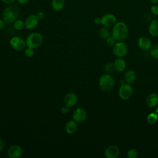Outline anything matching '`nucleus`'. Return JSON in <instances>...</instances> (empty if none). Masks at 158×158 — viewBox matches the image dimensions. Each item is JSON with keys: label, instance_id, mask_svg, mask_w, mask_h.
I'll use <instances>...</instances> for the list:
<instances>
[{"label": "nucleus", "instance_id": "nucleus-1", "mask_svg": "<svg viewBox=\"0 0 158 158\" xmlns=\"http://www.w3.org/2000/svg\"><path fill=\"white\" fill-rule=\"evenodd\" d=\"M128 27L123 22H117L112 30V36L118 41H122L126 39L128 35Z\"/></svg>", "mask_w": 158, "mask_h": 158}, {"label": "nucleus", "instance_id": "nucleus-2", "mask_svg": "<svg viewBox=\"0 0 158 158\" xmlns=\"http://www.w3.org/2000/svg\"><path fill=\"white\" fill-rule=\"evenodd\" d=\"M20 14V10L16 6L10 5L6 7L2 14V19L6 23H12L17 19Z\"/></svg>", "mask_w": 158, "mask_h": 158}, {"label": "nucleus", "instance_id": "nucleus-3", "mask_svg": "<svg viewBox=\"0 0 158 158\" xmlns=\"http://www.w3.org/2000/svg\"><path fill=\"white\" fill-rule=\"evenodd\" d=\"M25 41L27 47L35 49L41 46L43 42V36L39 32H32L28 35Z\"/></svg>", "mask_w": 158, "mask_h": 158}, {"label": "nucleus", "instance_id": "nucleus-4", "mask_svg": "<svg viewBox=\"0 0 158 158\" xmlns=\"http://www.w3.org/2000/svg\"><path fill=\"white\" fill-rule=\"evenodd\" d=\"M115 85V80L112 76L109 73L102 74L99 80V86L104 91H110Z\"/></svg>", "mask_w": 158, "mask_h": 158}, {"label": "nucleus", "instance_id": "nucleus-5", "mask_svg": "<svg viewBox=\"0 0 158 158\" xmlns=\"http://www.w3.org/2000/svg\"><path fill=\"white\" fill-rule=\"evenodd\" d=\"M9 44L13 49L17 51H22L27 46L25 40L19 36H15L11 38L9 41Z\"/></svg>", "mask_w": 158, "mask_h": 158}, {"label": "nucleus", "instance_id": "nucleus-6", "mask_svg": "<svg viewBox=\"0 0 158 158\" xmlns=\"http://www.w3.org/2000/svg\"><path fill=\"white\" fill-rule=\"evenodd\" d=\"M133 93V87L130 84L123 83L118 89V96L123 100H127L130 98Z\"/></svg>", "mask_w": 158, "mask_h": 158}, {"label": "nucleus", "instance_id": "nucleus-7", "mask_svg": "<svg viewBox=\"0 0 158 158\" xmlns=\"http://www.w3.org/2000/svg\"><path fill=\"white\" fill-rule=\"evenodd\" d=\"M113 52L118 57H124L128 52V46L125 43L119 41L113 46Z\"/></svg>", "mask_w": 158, "mask_h": 158}, {"label": "nucleus", "instance_id": "nucleus-8", "mask_svg": "<svg viewBox=\"0 0 158 158\" xmlns=\"http://www.w3.org/2000/svg\"><path fill=\"white\" fill-rule=\"evenodd\" d=\"M116 23V17L112 13H106L101 17V24L104 27L110 28L112 27Z\"/></svg>", "mask_w": 158, "mask_h": 158}, {"label": "nucleus", "instance_id": "nucleus-9", "mask_svg": "<svg viewBox=\"0 0 158 158\" xmlns=\"http://www.w3.org/2000/svg\"><path fill=\"white\" fill-rule=\"evenodd\" d=\"M87 118V112L84 108H77L72 115V118L77 123H81L86 120Z\"/></svg>", "mask_w": 158, "mask_h": 158}, {"label": "nucleus", "instance_id": "nucleus-10", "mask_svg": "<svg viewBox=\"0 0 158 158\" xmlns=\"http://www.w3.org/2000/svg\"><path fill=\"white\" fill-rule=\"evenodd\" d=\"M39 19L35 14L29 15L25 20V27L26 29L31 30L35 28L38 25Z\"/></svg>", "mask_w": 158, "mask_h": 158}, {"label": "nucleus", "instance_id": "nucleus-11", "mask_svg": "<svg viewBox=\"0 0 158 158\" xmlns=\"http://www.w3.org/2000/svg\"><path fill=\"white\" fill-rule=\"evenodd\" d=\"M23 152L22 148L20 146L14 144L10 146L7 151V155L10 158H19Z\"/></svg>", "mask_w": 158, "mask_h": 158}, {"label": "nucleus", "instance_id": "nucleus-12", "mask_svg": "<svg viewBox=\"0 0 158 158\" xmlns=\"http://www.w3.org/2000/svg\"><path fill=\"white\" fill-rule=\"evenodd\" d=\"M78 102L77 95L73 92H70L67 93L64 98V104L69 107H73L77 104Z\"/></svg>", "mask_w": 158, "mask_h": 158}, {"label": "nucleus", "instance_id": "nucleus-13", "mask_svg": "<svg viewBox=\"0 0 158 158\" xmlns=\"http://www.w3.org/2000/svg\"><path fill=\"white\" fill-rule=\"evenodd\" d=\"M104 154L107 158H116L120 154V150L117 146L110 145L106 148Z\"/></svg>", "mask_w": 158, "mask_h": 158}, {"label": "nucleus", "instance_id": "nucleus-14", "mask_svg": "<svg viewBox=\"0 0 158 158\" xmlns=\"http://www.w3.org/2000/svg\"><path fill=\"white\" fill-rule=\"evenodd\" d=\"M151 41L146 36H141L138 40V46L143 51H148L151 48Z\"/></svg>", "mask_w": 158, "mask_h": 158}, {"label": "nucleus", "instance_id": "nucleus-15", "mask_svg": "<svg viewBox=\"0 0 158 158\" xmlns=\"http://www.w3.org/2000/svg\"><path fill=\"white\" fill-rule=\"evenodd\" d=\"M77 123L74 120H69L66 122L65 130L67 133L69 135H73L77 131Z\"/></svg>", "mask_w": 158, "mask_h": 158}, {"label": "nucleus", "instance_id": "nucleus-16", "mask_svg": "<svg viewBox=\"0 0 158 158\" xmlns=\"http://www.w3.org/2000/svg\"><path fill=\"white\" fill-rule=\"evenodd\" d=\"M146 104L149 107H154L158 104V94L156 93L149 94L146 100Z\"/></svg>", "mask_w": 158, "mask_h": 158}, {"label": "nucleus", "instance_id": "nucleus-17", "mask_svg": "<svg viewBox=\"0 0 158 158\" xmlns=\"http://www.w3.org/2000/svg\"><path fill=\"white\" fill-rule=\"evenodd\" d=\"M148 31L151 35L158 36V19H154L149 25Z\"/></svg>", "mask_w": 158, "mask_h": 158}, {"label": "nucleus", "instance_id": "nucleus-18", "mask_svg": "<svg viewBox=\"0 0 158 158\" xmlns=\"http://www.w3.org/2000/svg\"><path fill=\"white\" fill-rule=\"evenodd\" d=\"M114 66L115 70L118 72H122L126 68V62L124 59L118 57L114 61Z\"/></svg>", "mask_w": 158, "mask_h": 158}, {"label": "nucleus", "instance_id": "nucleus-19", "mask_svg": "<svg viewBox=\"0 0 158 158\" xmlns=\"http://www.w3.org/2000/svg\"><path fill=\"white\" fill-rule=\"evenodd\" d=\"M65 6V0H51V7L55 11L62 10Z\"/></svg>", "mask_w": 158, "mask_h": 158}, {"label": "nucleus", "instance_id": "nucleus-20", "mask_svg": "<svg viewBox=\"0 0 158 158\" xmlns=\"http://www.w3.org/2000/svg\"><path fill=\"white\" fill-rule=\"evenodd\" d=\"M124 79L126 83L131 84L136 80V73L132 70H129L124 75Z\"/></svg>", "mask_w": 158, "mask_h": 158}, {"label": "nucleus", "instance_id": "nucleus-21", "mask_svg": "<svg viewBox=\"0 0 158 158\" xmlns=\"http://www.w3.org/2000/svg\"><path fill=\"white\" fill-rule=\"evenodd\" d=\"M14 28L16 30H21L25 27V22L22 19H17L13 22Z\"/></svg>", "mask_w": 158, "mask_h": 158}, {"label": "nucleus", "instance_id": "nucleus-22", "mask_svg": "<svg viewBox=\"0 0 158 158\" xmlns=\"http://www.w3.org/2000/svg\"><path fill=\"white\" fill-rule=\"evenodd\" d=\"M99 35L102 39H107L109 36H110V32L107 27H102L99 29Z\"/></svg>", "mask_w": 158, "mask_h": 158}, {"label": "nucleus", "instance_id": "nucleus-23", "mask_svg": "<svg viewBox=\"0 0 158 158\" xmlns=\"http://www.w3.org/2000/svg\"><path fill=\"white\" fill-rule=\"evenodd\" d=\"M147 122L149 124H153L156 123L158 120V115L157 113L151 112L147 116Z\"/></svg>", "mask_w": 158, "mask_h": 158}, {"label": "nucleus", "instance_id": "nucleus-24", "mask_svg": "<svg viewBox=\"0 0 158 158\" xmlns=\"http://www.w3.org/2000/svg\"><path fill=\"white\" fill-rule=\"evenodd\" d=\"M150 54L153 58L158 59V44H156L151 48Z\"/></svg>", "mask_w": 158, "mask_h": 158}, {"label": "nucleus", "instance_id": "nucleus-25", "mask_svg": "<svg viewBox=\"0 0 158 158\" xmlns=\"http://www.w3.org/2000/svg\"><path fill=\"white\" fill-rule=\"evenodd\" d=\"M104 68L105 72H107V73H112L115 70L114 66V64L111 63V62H108V63L106 64L104 67Z\"/></svg>", "mask_w": 158, "mask_h": 158}, {"label": "nucleus", "instance_id": "nucleus-26", "mask_svg": "<svg viewBox=\"0 0 158 158\" xmlns=\"http://www.w3.org/2000/svg\"><path fill=\"white\" fill-rule=\"evenodd\" d=\"M24 54L27 57H31L35 54V51L34 49L31 48L27 47L24 49Z\"/></svg>", "mask_w": 158, "mask_h": 158}, {"label": "nucleus", "instance_id": "nucleus-27", "mask_svg": "<svg viewBox=\"0 0 158 158\" xmlns=\"http://www.w3.org/2000/svg\"><path fill=\"white\" fill-rule=\"evenodd\" d=\"M138 156V152L135 149H130L127 152V157L128 158H136Z\"/></svg>", "mask_w": 158, "mask_h": 158}, {"label": "nucleus", "instance_id": "nucleus-28", "mask_svg": "<svg viewBox=\"0 0 158 158\" xmlns=\"http://www.w3.org/2000/svg\"><path fill=\"white\" fill-rule=\"evenodd\" d=\"M151 12L154 15H158V4H153L150 7Z\"/></svg>", "mask_w": 158, "mask_h": 158}, {"label": "nucleus", "instance_id": "nucleus-29", "mask_svg": "<svg viewBox=\"0 0 158 158\" xmlns=\"http://www.w3.org/2000/svg\"><path fill=\"white\" fill-rule=\"evenodd\" d=\"M115 41L116 40L112 36H110L106 39V44L109 46H113L115 44Z\"/></svg>", "mask_w": 158, "mask_h": 158}, {"label": "nucleus", "instance_id": "nucleus-30", "mask_svg": "<svg viewBox=\"0 0 158 158\" xmlns=\"http://www.w3.org/2000/svg\"><path fill=\"white\" fill-rule=\"evenodd\" d=\"M61 112L63 114H67L69 112V110H70V109H69V107L64 105L62 107H61Z\"/></svg>", "mask_w": 158, "mask_h": 158}, {"label": "nucleus", "instance_id": "nucleus-31", "mask_svg": "<svg viewBox=\"0 0 158 158\" xmlns=\"http://www.w3.org/2000/svg\"><path fill=\"white\" fill-rule=\"evenodd\" d=\"M36 17H38V19L39 20H43V19H44V17H45V14H44V12H43V11H39V12H38L37 14H36Z\"/></svg>", "mask_w": 158, "mask_h": 158}, {"label": "nucleus", "instance_id": "nucleus-32", "mask_svg": "<svg viewBox=\"0 0 158 158\" xmlns=\"http://www.w3.org/2000/svg\"><path fill=\"white\" fill-rule=\"evenodd\" d=\"M93 22L95 25L101 24V18L99 17H96L93 20Z\"/></svg>", "mask_w": 158, "mask_h": 158}, {"label": "nucleus", "instance_id": "nucleus-33", "mask_svg": "<svg viewBox=\"0 0 158 158\" xmlns=\"http://www.w3.org/2000/svg\"><path fill=\"white\" fill-rule=\"evenodd\" d=\"M6 24V23L5 22L4 19L0 18V31L2 30L5 27Z\"/></svg>", "mask_w": 158, "mask_h": 158}, {"label": "nucleus", "instance_id": "nucleus-34", "mask_svg": "<svg viewBox=\"0 0 158 158\" xmlns=\"http://www.w3.org/2000/svg\"><path fill=\"white\" fill-rule=\"evenodd\" d=\"M2 3L6 4H12L16 1V0H0Z\"/></svg>", "mask_w": 158, "mask_h": 158}, {"label": "nucleus", "instance_id": "nucleus-35", "mask_svg": "<svg viewBox=\"0 0 158 158\" xmlns=\"http://www.w3.org/2000/svg\"><path fill=\"white\" fill-rule=\"evenodd\" d=\"M17 2L21 5H25L28 3L29 0H16Z\"/></svg>", "mask_w": 158, "mask_h": 158}, {"label": "nucleus", "instance_id": "nucleus-36", "mask_svg": "<svg viewBox=\"0 0 158 158\" xmlns=\"http://www.w3.org/2000/svg\"><path fill=\"white\" fill-rule=\"evenodd\" d=\"M4 147V141H2V139L0 138V152L2 151L3 148Z\"/></svg>", "mask_w": 158, "mask_h": 158}, {"label": "nucleus", "instance_id": "nucleus-37", "mask_svg": "<svg viewBox=\"0 0 158 158\" xmlns=\"http://www.w3.org/2000/svg\"><path fill=\"white\" fill-rule=\"evenodd\" d=\"M150 2H151L152 4H158V0H149Z\"/></svg>", "mask_w": 158, "mask_h": 158}, {"label": "nucleus", "instance_id": "nucleus-38", "mask_svg": "<svg viewBox=\"0 0 158 158\" xmlns=\"http://www.w3.org/2000/svg\"><path fill=\"white\" fill-rule=\"evenodd\" d=\"M141 1H142V0H141Z\"/></svg>", "mask_w": 158, "mask_h": 158}]
</instances>
